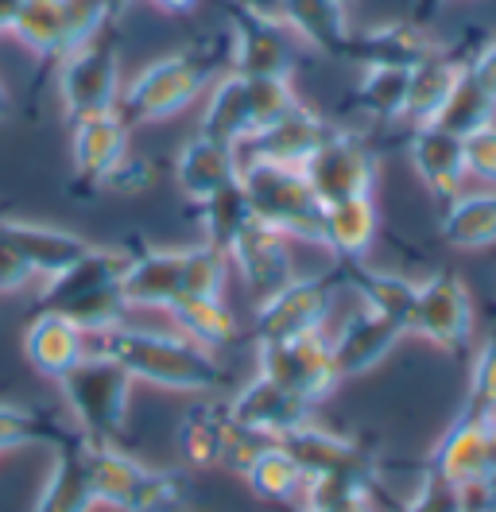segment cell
Returning a JSON list of instances; mask_svg holds the SVG:
<instances>
[{
	"instance_id": "obj_8",
	"label": "cell",
	"mask_w": 496,
	"mask_h": 512,
	"mask_svg": "<svg viewBox=\"0 0 496 512\" xmlns=\"http://www.w3.org/2000/svg\"><path fill=\"white\" fill-rule=\"evenodd\" d=\"M121 90V51L113 39L97 35L86 47L59 59V97L70 125L86 117H101V113H117Z\"/></svg>"
},
{
	"instance_id": "obj_1",
	"label": "cell",
	"mask_w": 496,
	"mask_h": 512,
	"mask_svg": "<svg viewBox=\"0 0 496 512\" xmlns=\"http://www.w3.org/2000/svg\"><path fill=\"white\" fill-rule=\"evenodd\" d=\"M124 268H128L124 249L90 245L74 264L39 280L35 307L47 315L70 319L86 338H101L128 319V303H124L121 291Z\"/></svg>"
},
{
	"instance_id": "obj_6",
	"label": "cell",
	"mask_w": 496,
	"mask_h": 512,
	"mask_svg": "<svg viewBox=\"0 0 496 512\" xmlns=\"http://www.w3.org/2000/svg\"><path fill=\"white\" fill-rule=\"evenodd\" d=\"M241 187L252 218L287 233L291 241L322 245V198L307 183L303 167L272 160H241Z\"/></svg>"
},
{
	"instance_id": "obj_33",
	"label": "cell",
	"mask_w": 496,
	"mask_h": 512,
	"mask_svg": "<svg viewBox=\"0 0 496 512\" xmlns=\"http://www.w3.org/2000/svg\"><path fill=\"white\" fill-rule=\"evenodd\" d=\"M345 268V284L357 291L361 307H369L384 319L400 322L407 330V319H411V307H415V291L419 284L407 280V276H396V272H372L365 264H341Z\"/></svg>"
},
{
	"instance_id": "obj_56",
	"label": "cell",
	"mask_w": 496,
	"mask_h": 512,
	"mask_svg": "<svg viewBox=\"0 0 496 512\" xmlns=\"http://www.w3.org/2000/svg\"><path fill=\"white\" fill-rule=\"evenodd\" d=\"M175 512H190V509H186V505H183V509H175Z\"/></svg>"
},
{
	"instance_id": "obj_23",
	"label": "cell",
	"mask_w": 496,
	"mask_h": 512,
	"mask_svg": "<svg viewBox=\"0 0 496 512\" xmlns=\"http://www.w3.org/2000/svg\"><path fill=\"white\" fill-rule=\"evenodd\" d=\"M0 237L20 253V260L35 272V280H47L62 272L66 264H74L78 256L90 249L86 237L70 233V229H59V225H39V222H0Z\"/></svg>"
},
{
	"instance_id": "obj_15",
	"label": "cell",
	"mask_w": 496,
	"mask_h": 512,
	"mask_svg": "<svg viewBox=\"0 0 496 512\" xmlns=\"http://www.w3.org/2000/svg\"><path fill=\"white\" fill-rule=\"evenodd\" d=\"M493 470V423L477 416H458L454 427L434 443L431 470L450 489H465L489 478Z\"/></svg>"
},
{
	"instance_id": "obj_27",
	"label": "cell",
	"mask_w": 496,
	"mask_h": 512,
	"mask_svg": "<svg viewBox=\"0 0 496 512\" xmlns=\"http://www.w3.org/2000/svg\"><path fill=\"white\" fill-rule=\"evenodd\" d=\"M376 233H380V218H376L372 194L330 202L322 210V249L338 256V264H365Z\"/></svg>"
},
{
	"instance_id": "obj_26",
	"label": "cell",
	"mask_w": 496,
	"mask_h": 512,
	"mask_svg": "<svg viewBox=\"0 0 496 512\" xmlns=\"http://www.w3.org/2000/svg\"><path fill=\"white\" fill-rule=\"evenodd\" d=\"M287 454L303 466L307 478H318V474H353V470H372L369 454L357 447L353 439H341L334 431H322L314 419L295 427L291 435L279 439Z\"/></svg>"
},
{
	"instance_id": "obj_49",
	"label": "cell",
	"mask_w": 496,
	"mask_h": 512,
	"mask_svg": "<svg viewBox=\"0 0 496 512\" xmlns=\"http://www.w3.org/2000/svg\"><path fill=\"white\" fill-rule=\"evenodd\" d=\"M442 4H446V0H411V20H415L419 28H427L434 16L442 12Z\"/></svg>"
},
{
	"instance_id": "obj_19",
	"label": "cell",
	"mask_w": 496,
	"mask_h": 512,
	"mask_svg": "<svg viewBox=\"0 0 496 512\" xmlns=\"http://www.w3.org/2000/svg\"><path fill=\"white\" fill-rule=\"evenodd\" d=\"M121 291L128 311H171L183 295V249H148L128 256Z\"/></svg>"
},
{
	"instance_id": "obj_37",
	"label": "cell",
	"mask_w": 496,
	"mask_h": 512,
	"mask_svg": "<svg viewBox=\"0 0 496 512\" xmlns=\"http://www.w3.org/2000/svg\"><path fill=\"white\" fill-rule=\"evenodd\" d=\"M167 315L175 319V330L183 338H190L194 346H202L210 353L225 350L237 338V319L225 307V295L221 299H179Z\"/></svg>"
},
{
	"instance_id": "obj_24",
	"label": "cell",
	"mask_w": 496,
	"mask_h": 512,
	"mask_svg": "<svg viewBox=\"0 0 496 512\" xmlns=\"http://www.w3.org/2000/svg\"><path fill=\"white\" fill-rule=\"evenodd\" d=\"M241 179V152L210 140V136H190L179 156H175V183L190 202H202L214 191H221L225 183Z\"/></svg>"
},
{
	"instance_id": "obj_29",
	"label": "cell",
	"mask_w": 496,
	"mask_h": 512,
	"mask_svg": "<svg viewBox=\"0 0 496 512\" xmlns=\"http://www.w3.org/2000/svg\"><path fill=\"white\" fill-rule=\"evenodd\" d=\"M442 241L450 249H462V253H473V249H489L496 245V187H485V191H462L454 194L450 202H442Z\"/></svg>"
},
{
	"instance_id": "obj_30",
	"label": "cell",
	"mask_w": 496,
	"mask_h": 512,
	"mask_svg": "<svg viewBox=\"0 0 496 512\" xmlns=\"http://www.w3.org/2000/svg\"><path fill=\"white\" fill-rule=\"evenodd\" d=\"M229 431H233L229 404H221V400L194 404L179 423V450H183L186 466H194V470L221 466L225 447H229Z\"/></svg>"
},
{
	"instance_id": "obj_40",
	"label": "cell",
	"mask_w": 496,
	"mask_h": 512,
	"mask_svg": "<svg viewBox=\"0 0 496 512\" xmlns=\"http://www.w3.org/2000/svg\"><path fill=\"white\" fill-rule=\"evenodd\" d=\"M407 86H411V70L369 66V70H361L353 97H357V109H365L376 121H400L407 113Z\"/></svg>"
},
{
	"instance_id": "obj_44",
	"label": "cell",
	"mask_w": 496,
	"mask_h": 512,
	"mask_svg": "<svg viewBox=\"0 0 496 512\" xmlns=\"http://www.w3.org/2000/svg\"><path fill=\"white\" fill-rule=\"evenodd\" d=\"M462 152H465V171L469 179L496 187V121L493 125H481L462 136Z\"/></svg>"
},
{
	"instance_id": "obj_14",
	"label": "cell",
	"mask_w": 496,
	"mask_h": 512,
	"mask_svg": "<svg viewBox=\"0 0 496 512\" xmlns=\"http://www.w3.org/2000/svg\"><path fill=\"white\" fill-rule=\"evenodd\" d=\"M229 268H237L241 284H245L256 299L279 291L287 280H295V260H291V237L279 233L272 225L252 222L237 233V241L225 249Z\"/></svg>"
},
{
	"instance_id": "obj_36",
	"label": "cell",
	"mask_w": 496,
	"mask_h": 512,
	"mask_svg": "<svg viewBox=\"0 0 496 512\" xmlns=\"http://www.w3.org/2000/svg\"><path fill=\"white\" fill-rule=\"evenodd\" d=\"M303 505L307 512H372L376 501V474L353 470V474H318L303 485Z\"/></svg>"
},
{
	"instance_id": "obj_13",
	"label": "cell",
	"mask_w": 496,
	"mask_h": 512,
	"mask_svg": "<svg viewBox=\"0 0 496 512\" xmlns=\"http://www.w3.org/2000/svg\"><path fill=\"white\" fill-rule=\"evenodd\" d=\"M326 315H330V284L318 276H295L279 291L256 299L252 330L256 342H283L326 330Z\"/></svg>"
},
{
	"instance_id": "obj_7",
	"label": "cell",
	"mask_w": 496,
	"mask_h": 512,
	"mask_svg": "<svg viewBox=\"0 0 496 512\" xmlns=\"http://www.w3.org/2000/svg\"><path fill=\"white\" fill-rule=\"evenodd\" d=\"M86 474L93 485V501L117 512H175L183 509V478L152 470L117 447L82 443Z\"/></svg>"
},
{
	"instance_id": "obj_25",
	"label": "cell",
	"mask_w": 496,
	"mask_h": 512,
	"mask_svg": "<svg viewBox=\"0 0 496 512\" xmlns=\"http://www.w3.org/2000/svg\"><path fill=\"white\" fill-rule=\"evenodd\" d=\"M24 353H28L31 369L47 381H62L86 353H90V338L62 315H47L39 311L31 319L28 334H24Z\"/></svg>"
},
{
	"instance_id": "obj_12",
	"label": "cell",
	"mask_w": 496,
	"mask_h": 512,
	"mask_svg": "<svg viewBox=\"0 0 496 512\" xmlns=\"http://www.w3.org/2000/svg\"><path fill=\"white\" fill-rule=\"evenodd\" d=\"M229 16V70L245 78H291L295 43L283 32V20L256 16L241 4H225Z\"/></svg>"
},
{
	"instance_id": "obj_54",
	"label": "cell",
	"mask_w": 496,
	"mask_h": 512,
	"mask_svg": "<svg viewBox=\"0 0 496 512\" xmlns=\"http://www.w3.org/2000/svg\"><path fill=\"white\" fill-rule=\"evenodd\" d=\"M109 4H113V12L121 16V12H124V4H128V0H109Z\"/></svg>"
},
{
	"instance_id": "obj_2",
	"label": "cell",
	"mask_w": 496,
	"mask_h": 512,
	"mask_svg": "<svg viewBox=\"0 0 496 512\" xmlns=\"http://www.w3.org/2000/svg\"><path fill=\"white\" fill-rule=\"evenodd\" d=\"M90 346L121 361L132 381L159 384L171 392H214L225 381L217 353L194 346L179 330H140L121 322L109 334L90 338Z\"/></svg>"
},
{
	"instance_id": "obj_42",
	"label": "cell",
	"mask_w": 496,
	"mask_h": 512,
	"mask_svg": "<svg viewBox=\"0 0 496 512\" xmlns=\"http://www.w3.org/2000/svg\"><path fill=\"white\" fill-rule=\"evenodd\" d=\"M229 256L210 241L183 249V295L179 299H221L229 280Z\"/></svg>"
},
{
	"instance_id": "obj_3",
	"label": "cell",
	"mask_w": 496,
	"mask_h": 512,
	"mask_svg": "<svg viewBox=\"0 0 496 512\" xmlns=\"http://www.w3.org/2000/svg\"><path fill=\"white\" fill-rule=\"evenodd\" d=\"M221 59H229V35H217L210 43H198V47H186V51L148 63L132 82H124L121 101H117L124 125H155V121L183 113L214 82Z\"/></svg>"
},
{
	"instance_id": "obj_53",
	"label": "cell",
	"mask_w": 496,
	"mask_h": 512,
	"mask_svg": "<svg viewBox=\"0 0 496 512\" xmlns=\"http://www.w3.org/2000/svg\"><path fill=\"white\" fill-rule=\"evenodd\" d=\"M12 117V94H8V86L0 82V121H8Z\"/></svg>"
},
{
	"instance_id": "obj_43",
	"label": "cell",
	"mask_w": 496,
	"mask_h": 512,
	"mask_svg": "<svg viewBox=\"0 0 496 512\" xmlns=\"http://www.w3.org/2000/svg\"><path fill=\"white\" fill-rule=\"evenodd\" d=\"M462 416L496 419V326L485 334L481 350L473 357V373H469V388H465Z\"/></svg>"
},
{
	"instance_id": "obj_39",
	"label": "cell",
	"mask_w": 496,
	"mask_h": 512,
	"mask_svg": "<svg viewBox=\"0 0 496 512\" xmlns=\"http://www.w3.org/2000/svg\"><path fill=\"white\" fill-rule=\"evenodd\" d=\"M82 439L78 431H66L59 419L28 408V404H0V450L12 447H35V443H47V447H66Z\"/></svg>"
},
{
	"instance_id": "obj_5",
	"label": "cell",
	"mask_w": 496,
	"mask_h": 512,
	"mask_svg": "<svg viewBox=\"0 0 496 512\" xmlns=\"http://www.w3.org/2000/svg\"><path fill=\"white\" fill-rule=\"evenodd\" d=\"M295 105L299 97L291 90V78H245V74L225 70L210 86L198 132L241 152L260 128L279 121Z\"/></svg>"
},
{
	"instance_id": "obj_34",
	"label": "cell",
	"mask_w": 496,
	"mask_h": 512,
	"mask_svg": "<svg viewBox=\"0 0 496 512\" xmlns=\"http://www.w3.org/2000/svg\"><path fill=\"white\" fill-rule=\"evenodd\" d=\"M465 59L450 55V51H434L431 59L411 70V86H407V121L419 128V125H431L442 109V101L450 97L458 74H462Z\"/></svg>"
},
{
	"instance_id": "obj_50",
	"label": "cell",
	"mask_w": 496,
	"mask_h": 512,
	"mask_svg": "<svg viewBox=\"0 0 496 512\" xmlns=\"http://www.w3.org/2000/svg\"><path fill=\"white\" fill-rule=\"evenodd\" d=\"M233 4H241L256 16H268V20H283V0H233Z\"/></svg>"
},
{
	"instance_id": "obj_10",
	"label": "cell",
	"mask_w": 496,
	"mask_h": 512,
	"mask_svg": "<svg viewBox=\"0 0 496 512\" xmlns=\"http://www.w3.org/2000/svg\"><path fill=\"white\" fill-rule=\"evenodd\" d=\"M256 365H260V377L276 381L279 388L295 392L307 404L326 400L341 384L326 330L283 338V342H256Z\"/></svg>"
},
{
	"instance_id": "obj_41",
	"label": "cell",
	"mask_w": 496,
	"mask_h": 512,
	"mask_svg": "<svg viewBox=\"0 0 496 512\" xmlns=\"http://www.w3.org/2000/svg\"><path fill=\"white\" fill-rule=\"evenodd\" d=\"M493 121H496V101L473 82V74L462 66L454 90L442 101V109H438V117H434L431 125L446 128V132H454V136H465V132H473V128H481V125H493Z\"/></svg>"
},
{
	"instance_id": "obj_4",
	"label": "cell",
	"mask_w": 496,
	"mask_h": 512,
	"mask_svg": "<svg viewBox=\"0 0 496 512\" xmlns=\"http://www.w3.org/2000/svg\"><path fill=\"white\" fill-rule=\"evenodd\" d=\"M59 384L82 443L117 447L128 427V404H132V384H136L121 361L90 346V353Z\"/></svg>"
},
{
	"instance_id": "obj_17",
	"label": "cell",
	"mask_w": 496,
	"mask_h": 512,
	"mask_svg": "<svg viewBox=\"0 0 496 512\" xmlns=\"http://www.w3.org/2000/svg\"><path fill=\"white\" fill-rule=\"evenodd\" d=\"M229 416L233 423H241L248 431H260V435H268V439H283V435H291L295 427H303L314 419V404L307 400H299L295 392H287V388H279L276 381H268V377H252V381L229 400Z\"/></svg>"
},
{
	"instance_id": "obj_16",
	"label": "cell",
	"mask_w": 496,
	"mask_h": 512,
	"mask_svg": "<svg viewBox=\"0 0 496 512\" xmlns=\"http://www.w3.org/2000/svg\"><path fill=\"white\" fill-rule=\"evenodd\" d=\"M400 338H407V330H403L400 322L384 319V315H376L369 307L353 311V315L330 334V353H334L338 377L349 381V377L372 373L388 353L396 350Z\"/></svg>"
},
{
	"instance_id": "obj_20",
	"label": "cell",
	"mask_w": 496,
	"mask_h": 512,
	"mask_svg": "<svg viewBox=\"0 0 496 512\" xmlns=\"http://www.w3.org/2000/svg\"><path fill=\"white\" fill-rule=\"evenodd\" d=\"M407 160L415 167L419 183L438 198V202H450L454 194H462L465 179V152H462V136L446 132V128L419 125L407 140Z\"/></svg>"
},
{
	"instance_id": "obj_47",
	"label": "cell",
	"mask_w": 496,
	"mask_h": 512,
	"mask_svg": "<svg viewBox=\"0 0 496 512\" xmlns=\"http://www.w3.org/2000/svg\"><path fill=\"white\" fill-rule=\"evenodd\" d=\"M465 70H469V74H473V82H477V86L496 101V39L481 43V47L465 59Z\"/></svg>"
},
{
	"instance_id": "obj_22",
	"label": "cell",
	"mask_w": 496,
	"mask_h": 512,
	"mask_svg": "<svg viewBox=\"0 0 496 512\" xmlns=\"http://www.w3.org/2000/svg\"><path fill=\"white\" fill-rule=\"evenodd\" d=\"M74 128V179L90 191H101L105 175L128 156V132L121 113H101L86 117Z\"/></svg>"
},
{
	"instance_id": "obj_57",
	"label": "cell",
	"mask_w": 496,
	"mask_h": 512,
	"mask_svg": "<svg viewBox=\"0 0 496 512\" xmlns=\"http://www.w3.org/2000/svg\"><path fill=\"white\" fill-rule=\"evenodd\" d=\"M295 512H307V509H295Z\"/></svg>"
},
{
	"instance_id": "obj_35",
	"label": "cell",
	"mask_w": 496,
	"mask_h": 512,
	"mask_svg": "<svg viewBox=\"0 0 496 512\" xmlns=\"http://www.w3.org/2000/svg\"><path fill=\"white\" fill-rule=\"evenodd\" d=\"M241 478L248 481V489H252L260 501H268V505H276V509L279 505L299 501V497H303V485H307L303 466L287 454L283 443H272L268 450H260L245 466Z\"/></svg>"
},
{
	"instance_id": "obj_21",
	"label": "cell",
	"mask_w": 496,
	"mask_h": 512,
	"mask_svg": "<svg viewBox=\"0 0 496 512\" xmlns=\"http://www.w3.org/2000/svg\"><path fill=\"white\" fill-rule=\"evenodd\" d=\"M434 47L427 28H419L415 20H392V24H376L365 32H353L349 43V59L345 63L357 70L369 66H400V70H415L423 59H431Z\"/></svg>"
},
{
	"instance_id": "obj_31",
	"label": "cell",
	"mask_w": 496,
	"mask_h": 512,
	"mask_svg": "<svg viewBox=\"0 0 496 512\" xmlns=\"http://www.w3.org/2000/svg\"><path fill=\"white\" fill-rule=\"evenodd\" d=\"M93 505L97 501H93V485L82 458V439H74L55 450L51 474L43 481L31 512H93Z\"/></svg>"
},
{
	"instance_id": "obj_38",
	"label": "cell",
	"mask_w": 496,
	"mask_h": 512,
	"mask_svg": "<svg viewBox=\"0 0 496 512\" xmlns=\"http://www.w3.org/2000/svg\"><path fill=\"white\" fill-rule=\"evenodd\" d=\"M198 206V225H202V241H210L217 249H229L237 241V233L252 222V206L248 194L241 187V179L225 183L221 191H214L210 198L194 202Z\"/></svg>"
},
{
	"instance_id": "obj_32",
	"label": "cell",
	"mask_w": 496,
	"mask_h": 512,
	"mask_svg": "<svg viewBox=\"0 0 496 512\" xmlns=\"http://www.w3.org/2000/svg\"><path fill=\"white\" fill-rule=\"evenodd\" d=\"M31 55L43 63H59L70 55V24H66V0H24L12 32Z\"/></svg>"
},
{
	"instance_id": "obj_52",
	"label": "cell",
	"mask_w": 496,
	"mask_h": 512,
	"mask_svg": "<svg viewBox=\"0 0 496 512\" xmlns=\"http://www.w3.org/2000/svg\"><path fill=\"white\" fill-rule=\"evenodd\" d=\"M148 4H155L159 12H171V16H186V12H194L198 0H148Z\"/></svg>"
},
{
	"instance_id": "obj_45",
	"label": "cell",
	"mask_w": 496,
	"mask_h": 512,
	"mask_svg": "<svg viewBox=\"0 0 496 512\" xmlns=\"http://www.w3.org/2000/svg\"><path fill=\"white\" fill-rule=\"evenodd\" d=\"M144 187H152V163L136 160V156H124L101 183V191L109 194H140Z\"/></svg>"
},
{
	"instance_id": "obj_51",
	"label": "cell",
	"mask_w": 496,
	"mask_h": 512,
	"mask_svg": "<svg viewBox=\"0 0 496 512\" xmlns=\"http://www.w3.org/2000/svg\"><path fill=\"white\" fill-rule=\"evenodd\" d=\"M20 8H24V0H0V35L12 32V24H16Z\"/></svg>"
},
{
	"instance_id": "obj_9",
	"label": "cell",
	"mask_w": 496,
	"mask_h": 512,
	"mask_svg": "<svg viewBox=\"0 0 496 512\" xmlns=\"http://www.w3.org/2000/svg\"><path fill=\"white\" fill-rule=\"evenodd\" d=\"M473 295L458 272H434L415 291V307L407 319V334L431 342L446 353H465L473 346Z\"/></svg>"
},
{
	"instance_id": "obj_28",
	"label": "cell",
	"mask_w": 496,
	"mask_h": 512,
	"mask_svg": "<svg viewBox=\"0 0 496 512\" xmlns=\"http://www.w3.org/2000/svg\"><path fill=\"white\" fill-rule=\"evenodd\" d=\"M283 24L303 43L318 47L322 55H330L338 63L349 59L353 28L345 16V4L338 0H283Z\"/></svg>"
},
{
	"instance_id": "obj_55",
	"label": "cell",
	"mask_w": 496,
	"mask_h": 512,
	"mask_svg": "<svg viewBox=\"0 0 496 512\" xmlns=\"http://www.w3.org/2000/svg\"><path fill=\"white\" fill-rule=\"evenodd\" d=\"M338 4H345V8H349V4H353V0H338Z\"/></svg>"
},
{
	"instance_id": "obj_46",
	"label": "cell",
	"mask_w": 496,
	"mask_h": 512,
	"mask_svg": "<svg viewBox=\"0 0 496 512\" xmlns=\"http://www.w3.org/2000/svg\"><path fill=\"white\" fill-rule=\"evenodd\" d=\"M400 512H462V505H458V489H450L434 474H427L423 485H419V493Z\"/></svg>"
},
{
	"instance_id": "obj_11",
	"label": "cell",
	"mask_w": 496,
	"mask_h": 512,
	"mask_svg": "<svg viewBox=\"0 0 496 512\" xmlns=\"http://www.w3.org/2000/svg\"><path fill=\"white\" fill-rule=\"evenodd\" d=\"M303 175L322 198V206L345 202V198H365L376 187V156L357 132L330 128L318 152L303 163Z\"/></svg>"
},
{
	"instance_id": "obj_18",
	"label": "cell",
	"mask_w": 496,
	"mask_h": 512,
	"mask_svg": "<svg viewBox=\"0 0 496 512\" xmlns=\"http://www.w3.org/2000/svg\"><path fill=\"white\" fill-rule=\"evenodd\" d=\"M326 136H330L326 117L299 101L291 113H283L279 121L260 128L248 140L245 148H241V160H272V163H287V167H303L318 152V144Z\"/></svg>"
},
{
	"instance_id": "obj_48",
	"label": "cell",
	"mask_w": 496,
	"mask_h": 512,
	"mask_svg": "<svg viewBox=\"0 0 496 512\" xmlns=\"http://www.w3.org/2000/svg\"><path fill=\"white\" fill-rule=\"evenodd\" d=\"M31 280H35V272L20 260V253H16L8 241L0 237V291H20V288H28Z\"/></svg>"
}]
</instances>
